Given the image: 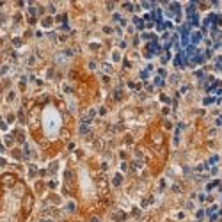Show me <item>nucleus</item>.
I'll return each mask as SVG.
<instances>
[{"label": "nucleus", "instance_id": "nucleus-2", "mask_svg": "<svg viewBox=\"0 0 222 222\" xmlns=\"http://www.w3.org/2000/svg\"><path fill=\"white\" fill-rule=\"evenodd\" d=\"M2 181H4V183H5V185H7V183H11V181H13V183H14V176H7V174H5V176H4V180H2Z\"/></svg>", "mask_w": 222, "mask_h": 222}, {"label": "nucleus", "instance_id": "nucleus-1", "mask_svg": "<svg viewBox=\"0 0 222 222\" xmlns=\"http://www.w3.org/2000/svg\"><path fill=\"white\" fill-rule=\"evenodd\" d=\"M201 41V34H192V44H197Z\"/></svg>", "mask_w": 222, "mask_h": 222}]
</instances>
